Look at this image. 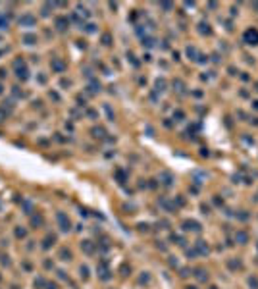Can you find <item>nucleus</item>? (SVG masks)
Listing matches in <instances>:
<instances>
[{"mask_svg": "<svg viewBox=\"0 0 258 289\" xmlns=\"http://www.w3.org/2000/svg\"><path fill=\"white\" fill-rule=\"evenodd\" d=\"M35 23H37V18L31 15V14H25V15L19 18V25H21V27H33Z\"/></svg>", "mask_w": 258, "mask_h": 289, "instance_id": "f257e3e1", "label": "nucleus"}, {"mask_svg": "<svg viewBox=\"0 0 258 289\" xmlns=\"http://www.w3.org/2000/svg\"><path fill=\"white\" fill-rule=\"evenodd\" d=\"M23 43H25V44H35L37 43V37L35 35H23Z\"/></svg>", "mask_w": 258, "mask_h": 289, "instance_id": "20e7f679", "label": "nucleus"}, {"mask_svg": "<svg viewBox=\"0 0 258 289\" xmlns=\"http://www.w3.org/2000/svg\"><path fill=\"white\" fill-rule=\"evenodd\" d=\"M8 25H10V19H8V15L0 12V29H8Z\"/></svg>", "mask_w": 258, "mask_h": 289, "instance_id": "f03ea898", "label": "nucleus"}, {"mask_svg": "<svg viewBox=\"0 0 258 289\" xmlns=\"http://www.w3.org/2000/svg\"><path fill=\"white\" fill-rule=\"evenodd\" d=\"M58 222H60V224H62V229H69V220H68V218H65V216H64V214H62V212H60V214H58Z\"/></svg>", "mask_w": 258, "mask_h": 289, "instance_id": "7ed1b4c3", "label": "nucleus"}, {"mask_svg": "<svg viewBox=\"0 0 258 289\" xmlns=\"http://www.w3.org/2000/svg\"><path fill=\"white\" fill-rule=\"evenodd\" d=\"M2 118H4V114H2V112H0V121H2Z\"/></svg>", "mask_w": 258, "mask_h": 289, "instance_id": "0eeeda50", "label": "nucleus"}, {"mask_svg": "<svg viewBox=\"0 0 258 289\" xmlns=\"http://www.w3.org/2000/svg\"><path fill=\"white\" fill-rule=\"evenodd\" d=\"M56 25H58V29H65L68 19H65V18H58V19H56Z\"/></svg>", "mask_w": 258, "mask_h": 289, "instance_id": "423d86ee", "label": "nucleus"}, {"mask_svg": "<svg viewBox=\"0 0 258 289\" xmlns=\"http://www.w3.org/2000/svg\"><path fill=\"white\" fill-rule=\"evenodd\" d=\"M52 68H54V70H58V71H64V62L62 60H52Z\"/></svg>", "mask_w": 258, "mask_h": 289, "instance_id": "39448f33", "label": "nucleus"}]
</instances>
